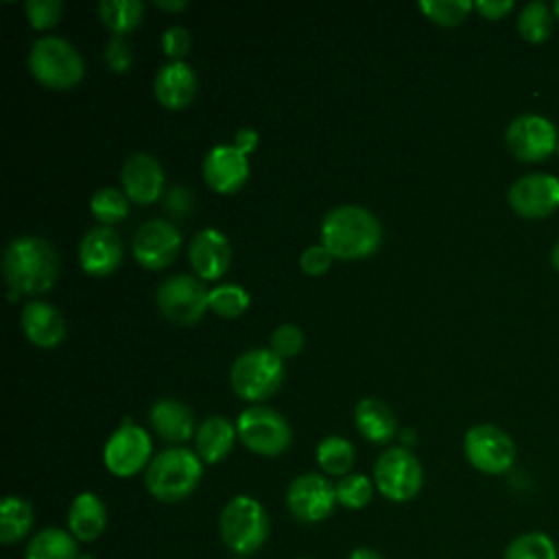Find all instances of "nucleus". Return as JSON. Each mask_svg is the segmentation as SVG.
Wrapping results in <instances>:
<instances>
[{
	"instance_id": "45",
	"label": "nucleus",
	"mask_w": 559,
	"mask_h": 559,
	"mask_svg": "<svg viewBox=\"0 0 559 559\" xmlns=\"http://www.w3.org/2000/svg\"><path fill=\"white\" fill-rule=\"evenodd\" d=\"M155 7L157 9H164V11H183L188 7L186 0H155Z\"/></svg>"
},
{
	"instance_id": "49",
	"label": "nucleus",
	"mask_w": 559,
	"mask_h": 559,
	"mask_svg": "<svg viewBox=\"0 0 559 559\" xmlns=\"http://www.w3.org/2000/svg\"><path fill=\"white\" fill-rule=\"evenodd\" d=\"M79 559H94V557H90V555H79Z\"/></svg>"
},
{
	"instance_id": "23",
	"label": "nucleus",
	"mask_w": 559,
	"mask_h": 559,
	"mask_svg": "<svg viewBox=\"0 0 559 559\" xmlns=\"http://www.w3.org/2000/svg\"><path fill=\"white\" fill-rule=\"evenodd\" d=\"M151 426L153 430L168 443H183L194 432V415L192 411L173 397L157 400L151 408Z\"/></svg>"
},
{
	"instance_id": "39",
	"label": "nucleus",
	"mask_w": 559,
	"mask_h": 559,
	"mask_svg": "<svg viewBox=\"0 0 559 559\" xmlns=\"http://www.w3.org/2000/svg\"><path fill=\"white\" fill-rule=\"evenodd\" d=\"M192 46V37L183 26H168L162 35V48L173 61H181Z\"/></svg>"
},
{
	"instance_id": "31",
	"label": "nucleus",
	"mask_w": 559,
	"mask_h": 559,
	"mask_svg": "<svg viewBox=\"0 0 559 559\" xmlns=\"http://www.w3.org/2000/svg\"><path fill=\"white\" fill-rule=\"evenodd\" d=\"M552 9H548V4L535 0L528 2L520 15H518V31L522 35V39L531 41V44H539L546 41L552 33Z\"/></svg>"
},
{
	"instance_id": "50",
	"label": "nucleus",
	"mask_w": 559,
	"mask_h": 559,
	"mask_svg": "<svg viewBox=\"0 0 559 559\" xmlns=\"http://www.w3.org/2000/svg\"><path fill=\"white\" fill-rule=\"evenodd\" d=\"M557 153H559V140H557Z\"/></svg>"
},
{
	"instance_id": "6",
	"label": "nucleus",
	"mask_w": 559,
	"mask_h": 559,
	"mask_svg": "<svg viewBox=\"0 0 559 559\" xmlns=\"http://www.w3.org/2000/svg\"><path fill=\"white\" fill-rule=\"evenodd\" d=\"M282 358L271 349H249L240 354L229 369V382L234 393L247 402H260L271 397L282 386Z\"/></svg>"
},
{
	"instance_id": "32",
	"label": "nucleus",
	"mask_w": 559,
	"mask_h": 559,
	"mask_svg": "<svg viewBox=\"0 0 559 559\" xmlns=\"http://www.w3.org/2000/svg\"><path fill=\"white\" fill-rule=\"evenodd\" d=\"M90 210L96 221L103 225H111L122 221L129 214V197L118 188H100L90 199Z\"/></svg>"
},
{
	"instance_id": "10",
	"label": "nucleus",
	"mask_w": 559,
	"mask_h": 559,
	"mask_svg": "<svg viewBox=\"0 0 559 559\" xmlns=\"http://www.w3.org/2000/svg\"><path fill=\"white\" fill-rule=\"evenodd\" d=\"M151 437L144 428L135 426L129 417L107 439L103 450L105 467L118 478H131L151 463Z\"/></svg>"
},
{
	"instance_id": "1",
	"label": "nucleus",
	"mask_w": 559,
	"mask_h": 559,
	"mask_svg": "<svg viewBox=\"0 0 559 559\" xmlns=\"http://www.w3.org/2000/svg\"><path fill=\"white\" fill-rule=\"evenodd\" d=\"M2 273L9 290L28 295L46 293L59 277V255L44 238H13L2 255Z\"/></svg>"
},
{
	"instance_id": "13",
	"label": "nucleus",
	"mask_w": 559,
	"mask_h": 559,
	"mask_svg": "<svg viewBox=\"0 0 559 559\" xmlns=\"http://www.w3.org/2000/svg\"><path fill=\"white\" fill-rule=\"evenodd\" d=\"M509 151L522 162H542L557 151L559 133L555 124L537 114H524L509 122L504 133Z\"/></svg>"
},
{
	"instance_id": "20",
	"label": "nucleus",
	"mask_w": 559,
	"mask_h": 559,
	"mask_svg": "<svg viewBox=\"0 0 559 559\" xmlns=\"http://www.w3.org/2000/svg\"><path fill=\"white\" fill-rule=\"evenodd\" d=\"M22 330L37 347H57L66 338V319L46 301H28L22 310Z\"/></svg>"
},
{
	"instance_id": "2",
	"label": "nucleus",
	"mask_w": 559,
	"mask_h": 559,
	"mask_svg": "<svg viewBox=\"0 0 559 559\" xmlns=\"http://www.w3.org/2000/svg\"><path fill=\"white\" fill-rule=\"evenodd\" d=\"M382 240L378 218L360 205H338L321 223V245L343 260L371 255Z\"/></svg>"
},
{
	"instance_id": "12",
	"label": "nucleus",
	"mask_w": 559,
	"mask_h": 559,
	"mask_svg": "<svg viewBox=\"0 0 559 559\" xmlns=\"http://www.w3.org/2000/svg\"><path fill=\"white\" fill-rule=\"evenodd\" d=\"M207 290L192 275H173L166 277L157 288V308L159 312L177 323L190 325L197 323L207 308Z\"/></svg>"
},
{
	"instance_id": "11",
	"label": "nucleus",
	"mask_w": 559,
	"mask_h": 559,
	"mask_svg": "<svg viewBox=\"0 0 559 559\" xmlns=\"http://www.w3.org/2000/svg\"><path fill=\"white\" fill-rule=\"evenodd\" d=\"M336 504L334 485L314 472L299 474L286 489V507L297 522L317 524L323 522Z\"/></svg>"
},
{
	"instance_id": "19",
	"label": "nucleus",
	"mask_w": 559,
	"mask_h": 559,
	"mask_svg": "<svg viewBox=\"0 0 559 559\" xmlns=\"http://www.w3.org/2000/svg\"><path fill=\"white\" fill-rule=\"evenodd\" d=\"M229 240L216 227H205L190 242V264L201 280H218L229 269Z\"/></svg>"
},
{
	"instance_id": "14",
	"label": "nucleus",
	"mask_w": 559,
	"mask_h": 559,
	"mask_svg": "<svg viewBox=\"0 0 559 559\" xmlns=\"http://www.w3.org/2000/svg\"><path fill=\"white\" fill-rule=\"evenodd\" d=\"M509 205L524 218H544L559 207V179L548 173H531L509 188Z\"/></svg>"
},
{
	"instance_id": "29",
	"label": "nucleus",
	"mask_w": 559,
	"mask_h": 559,
	"mask_svg": "<svg viewBox=\"0 0 559 559\" xmlns=\"http://www.w3.org/2000/svg\"><path fill=\"white\" fill-rule=\"evenodd\" d=\"M354 445L338 437V435H332V437H325L319 445H317V463L319 467L328 474V476H347L352 474V465H354Z\"/></svg>"
},
{
	"instance_id": "35",
	"label": "nucleus",
	"mask_w": 559,
	"mask_h": 559,
	"mask_svg": "<svg viewBox=\"0 0 559 559\" xmlns=\"http://www.w3.org/2000/svg\"><path fill=\"white\" fill-rule=\"evenodd\" d=\"M472 7L474 2L469 0H421L419 2V9L426 13V17H430L441 26L461 24L472 11Z\"/></svg>"
},
{
	"instance_id": "15",
	"label": "nucleus",
	"mask_w": 559,
	"mask_h": 559,
	"mask_svg": "<svg viewBox=\"0 0 559 559\" xmlns=\"http://www.w3.org/2000/svg\"><path fill=\"white\" fill-rule=\"evenodd\" d=\"M179 247H181V234L173 223L162 218L146 221L135 231L131 242L135 260L151 271L166 269L175 260Z\"/></svg>"
},
{
	"instance_id": "36",
	"label": "nucleus",
	"mask_w": 559,
	"mask_h": 559,
	"mask_svg": "<svg viewBox=\"0 0 559 559\" xmlns=\"http://www.w3.org/2000/svg\"><path fill=\"white\" fill-rule=\"evenodd\" d=\"M304 347V332L295 323H282L271 334V352L280 358L297 356Z\"/></svg>"
},
{
	"instance_id": "34",
	"label": "nucleus",
	"mask_w": 559,
	"mask_h": 559,
	"mask_svg": "<svg viewBox=\"0 0 559 559\" xmlns=\"http://www.w3.org/2000/svg\"><path fill=\"white\" fill-rule=\"evenodd\" d=\"M336 502L345 509H362L373 498V485L365 474H347L336 485Z\"/></svg>"
},
{
	"instance_id": "27",
	"label": "nucleus",
	"mask_w": 559,
	"mask_h": 559,
	"mask_svg": "<svg viewBox=\"0 0 559 559\" xmlns=\"http://www.w3.org/2000/svg\"><path fill=\"white\" fill-rule=\"evenodd\" d=\"M35 524L33 504L20 496H7L0 504V542L17 544L22 542Z\"/></svg>"
},
{
	"instance_id": "30",
	"label": "nucleus",
	"mask_w": 559,
	"mask_h": 559,
	"mask_svg": "<svg viewBox=\"0 0 559 559\" xmlns=\"http://www.w3.org/2000/svg\"><path fill=\"white\" fill-rule=\"evenodd\" d=\"M502 559H559V550L544 531H526L507 544Z\"/></svg>"
},
{
	"instance_id": "46",
	"label": "nucleus",
	"mask_w": 559,
	"mask_h": 559,
	"mask_svg": "<svg viewBox=\"0 0 559 559\" xmlns=\"http://www.w3.org/2000/svg\"><path fill=\"white\" fill-rule=\"evenodd\" d=\"M402 443H404V445L415 443V432H413L411 428H404V430H402Z\"/></svg>"
},
{
	"instance_id": "44",
	"label": "nucleus",
	"mask_w": 559,
	"mask_h": 559,
	"mask_svg": "<svg viewBox=\"0 0 559 559\" xmlns=\"http://www.w3.org/2000/svg\"><path fill=\"white\" fill-rule=\"evenodd\" d=\"M347 559H384L378 550H373V548H365V546H360V548H354L349 555H347Z\"/></svg>"
},
{
	"instance_id": "41",
	"label": "nucleus",
	"mask_w": 559,
	"mask_h": 559,
	"mask_svg": "<svg viewBox=\"0 0 559 559\" xmlns=\"http://www.w3.org/2000/svg\"><path fill=\"white\" fill-rule=\"evenodd\" d=\"M164 205L168 210L170 216L175 218H186L190 212H192V194L188 188L183 186H175L168 190L166 199H164Z\"/></svg>"
},
{
	"instance_id": "26",
	"label": "nucleus",
	"mask_w": 559,
	"mask_h": 559,
	"mask_svg": "<svg viewBox=\"0 0 559 559\" xmlns=\"http://www.w3.org/2000/svg\"><path fill=\"white\" fill-rule=\"evenodd\" d=\"M76 539L68 528L46 526L37 531L24 550V559H79Z\"/></svg>"
},
{
	"instance_id": "47",
	"label": "nucleus",
	"mask_w": 559,
	"mask_h": 559,
	"mask_svg": "<svg viewBox=\"0 0 559 559\" xmlns=\"http://www.w3.org/2000/svg\"><path fill=\"white\" fill-rule=\"evenodd\" d=\"M550 262H552V266L559 271V240L555 242V247H552V253H550Z\"/></svg>"
},
{
	"instance_id": "18",
	"label": "nucleus",
	"mask_w": 559,
	"mask_h": 559,
	"mask_svg": "<svg viewBox=\"0 0 559 559\" xmlns=\"http://www.w3.org/2000/svg\"><path fill=\"white\" fill-rule=\"evenodd\" d=\"M122 260V242L120 236L111 227H94L90 229L79 245V262L81 269L90 275H109L118 269Z\"/></svg>"
},
{
	"instance_id": "7",
	"label": "nucleus",
	"mask_w": 559,
	"mask_h": 559,
	"mask_svg": "<svg viewBox=\"0 0 559 559\" xmlns=\"http://www.w3.org/2000/svg\"><path fill=\"white\" fill-rule=\"evenodd\" d=\"M373 483L376 489L391 502H406L421 491L424 469L408 448H389L373 465Z\"/></svg>"
},
{
	"instance_id": "48",
	"label": "nucleus",
	"mask_w": 559,
	"mask_h": 559,
	"mask_svg": "<svg viewBox=\"0 0 559 559\" xmlns=\"http://www.w3.org/2000/svg\"><path fill=\"white\" fill-rule=\"evenodd\" d=\"M552 13H555V17L559 20V2H555V4H552Z\"/></svg>"
},
{
	"instance_id": "38",
	"label": "nucleus",
	"mask_w": 559,
	"mask_h": 559,
	"mask_svg": "<svg viewBox=\"0 0 559 559\" xmlns=\"http://www.w3.org/2000/svg\"><path fill=\"white\" fill-rule=\"evenodd\" d=\"M131 61H133V52L124 35H111L105 46V63L109 66V70L127 72L131 68Z\"/></svg>"
},
{
	"instance_id": "24",
	"label": "nucleus",
	"mask_w": 559,
	"mask_h": 559,
	"mask_svg": "<svg viewBox=\"0 0 559 559\" xmlns=\"http://www.w3.org/2000/svg\"><path fill=\"white\" fill-rule=\"evenodd\" d=\"M358 432L371 443H386L397 432V421L393 411L378 397H365L354 411Z\"/></svg>"
},
{
	"instance_id": "21",
	"label": "nucleus",
	"mask_w": 559,
	"mask_h": 559,
	"mask_svg": "<svg viewBox=\"0 0 559 559\" xmlns=\"http://www.w3.org/2000/svg\"><path fill=\"white\" fill-rule=\"evenodd\" d=\"M197 94V74L183 61H168L155 76V96L166 109L186 107Z\"/></svg>"
},
{
	"instance_id": "16",
	"label": "nucleus",
	"mask_w": 559,
	"mask_h": 559,
	"mask_svg": "<svg viewBox=\"0 0 559 559\" xmlns=\"http://www.w3.org/2000/svg\"><path fill=\"white\" fill-rule=\"evenodd\" d=\"M205 183L218 194L238 192L249 177V162L236 146L218 144L214 146L203 162Z\"/></svg>"
},
{
	"instance_id": "17",
	"label": "nucleus",
	"mask_w": 559,
	"mask_h": 559,
	"mask_svg": "<svg viewBox=\"0 0 559 559\" xmlns=\"http://www.w3.org/2000/svg\"><path fill=\"white\" fill-rule=\"evenodd\" d=\"M120 179L124 194L140 205L157 201L164 190V170L159 162L148 153H133L131 157H127Z\"/></svg>"
},
{
	"instance_id": "3",
	"label": "nucleus",
	"mask_w": 559,
	"mask_h": 559,
	"mask_svg": "<svg viewBox=\"0 0 559 559\" xmlns=\"http://www.w3.org/2000/svg\"><path fill=\"white\" fill-rule=\"evenodd\" d=\"M203 476V461L188 448H168L151 459L144 485L159 502H179L188 498Z\"/></svg>"
},
{
	"instance_id": "4",
	"label": "nucleus",
	"mask_w": 559,
	"mask_h": 559,
	"mask_svg": "<svg viewBox=\"0 0 559 559\" xmlns=\"http://www.w3.org/2000/svg\"><path fill=\"white\" fill-rule=\"evenodd\" d=\"M269 528L266 509L253 496H234L218 518L221 539L238 557L258 552L269 537Z\"/></svg>"
},
{
	"instance_id": "8",
	"label": "nucleus",
	"mask_w": 559,
	"mask_h": 559,
	"mask_svg": "<svg viewBox=\"0 0 559 559\" xmlns=\"http://www.w3.org/2000/svg\"><path fill=\"white\" fill-rule=\"evenodd\" d=\"M238 439L260 456H277L288 450L293 441L286 419L269 406H249L236 419Z\"/></svg>"
},
{
	"instance_id": "28",
	"label": "nucleus",
	"mask_w": 559,
	"mask_h": 559,
	"mask_svg": "<svg viewBox=\"0 0 559 559\" xmlns=\"http://www.w3.org/2000/svg\"><path fill=\"white\" fill-rule=\"evenodd\" d=\"M142 13H144V4L138 0H103V2H98L100 22L114 35L131 33L140 24Z\"/></svg>"
},
{
	"instance_id": "22",
	"label": "nucleus",
	"mask_w": 559,
	"mask_h": 559,
	"mask_svg": "<svg viewBox=\"0 0 559 559\" xmlns=\"http://www.w3.org/2000/svg\"><path fill=\"white\" fill-rule=\"evenodd\" d=\"M107 526V507L105 502L92 493V491H81L70 509H68V531L76 542L90 544L103 535Z\"/></svg>"
},
{
	"instance_id": "43",
	"label": "nucleus",
	"mask_w": 559,
	"mask_h": 559,
	"mask_svg": "<svg viewBox=\"0 0 559 559\" xmlns=\"http://www.w3.org/2000/svg\"><path fill=\"white\" fill-rule=\"evenodd\" d=\"M234 146H236L242 155H249V153L255 151V146H258V133H255L253 129H249V127L238 129L236 135H234Z\"/></svg>"
},
{
	"instance_id": "42",
	"label": "nucleus",
	"mask_w": 559,
	"mask_h": 559,
	"mask_svg": "<svg viewBox=\"0 0 559 559\" xmlns=\"http://www.w3.org/2000/svg\"><path fill=\"white\" fill-rule=\"evenodd\" d=\"M474 9L487 20H500L513 9V2L511 0H480V2H474Z\"/></svg>"
},
{
	"instance_id": "9",
	"label": "nucleus",
	"mask_w": 559,
	"mask_h": 559,
	"mask_svg": "<svg viewBox=\"0 0 559 559\" xmlns=\"http://www.w3.org/2000/svg\"><path fill=\"white\" fill-rule=\"evenodd\" d=\"M463 452L469 465L483 474H504L515 463L513 439L493 424H478L465 432Z\"/></svg>"
},
{
	"instance_id": "5",
	"label": "nucleus",
	"mask_w": 559,
	"mask_h": 559,
	"mask_svg": "<svg viewBox=\"0 0 559 559\" xmlns=\"http://www.w3.org/2000/svg\"><path fill=\"white\" fill-rule=\"evenodd\" d=\"M31 74L46 87L68 90L83 79V59L79 50L61 37H41L28 55Z\"/></svg>"
},
{
	"instance_id": "25",
	"label": "nucleus",
	"mask_w": 559,
	"mask_h": 559,
	"mask_svg": "<svg viewBox=\"0 0 559 559\" xmlns=\"http://www.w3.org/2000/svg\"><path fill=\"white\" fill-rule=\"evenodd\" d=\"M236 428L221 415H212L203 419V424L194 432V445L197 454L203 463H218L223 461L234 445L236 439Z\"/></svg>"
},
{
	"instance_id": "37",
	"label": "nucleus",
	"mask_w": 559,
	"mask_h": 559,
	"mask_svg": "<svg viewBox=\"0 0 559 559\" xmlns=\"http://www.w3.org/2000/svg\"><path fill=\"white\" fill-rule=\"evenodd\" d=\"M63 4L59 0H28L26 2V17L28 24L37 31H46L55 26L61 17Z\"/></svg>"
},
{
	"instance_id": "33",
	"label": "nucleus",
	"mask_w": 559,
	"mask_h": 559,
	"mask_svg": "<svg viewBox=\"0 0 559 559\" xmlns=\"http://www.w3.org/2000/svg\"><path fill=\"white\" fill-rule=\"evenodd\" d=\"M207 306L223 319H236L247 310L249 293L238 284H221L210 290Z\"/></svg>"
},
{
	"instance_id": "40",
	"label": "nucleus",
	"mask_w": 559,
	"mask_h": 559,
	"mask_svg": "<svg viewBox=\"0 0 559 559\" xmlns=\"http://www.w3.org/2000/svg\"><path fill=\"white\" fill-rule=\"evenodd\" d=\"M332 258L334 255L323 245H312V247L304 249V253L299 258V266L308 275H321V273H325L330 269Z\"/></svg>"
}]
</instances>
